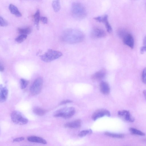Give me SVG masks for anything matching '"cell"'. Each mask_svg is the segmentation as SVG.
I'll return each mask as SVG.
<instances>
[{
    "label": "cell",
    "mask_w": 146,
    "mask_h": 146,
    "mask_svg": "<svg viewBox=\"0 0 146 146\" xmlns=\"http://www.w3.org/2000/svg\"><path fill=\"white\" fill-rule=\"evenodd\" d=\"M62 39L65 42L69 44H74L82 42L84 38L83 33L77 30L70 29L64 33Z\"/></svg>",
    "instance_id": "obj_1"
},
{
    "label": "cell",
    "mask_w": 146,
    "mask_h": 146,
    "mask_svg": "<svg viewBox=\"0 0 146 146\" xmlns=\"http://www.w3.org/2000/svg\"><path fill=\"white\" fill-rule=\"evenodd\" d=\"M71 13L74 18L77 19H82L85 18L87 14L84 7L78 3H74L72 4Z\"/></svg>",
    "instance_id": "obj_2"
},
{
    "label": "cell",
    "mask_w": 146,
    "mask_h": 146,
    "mask_svg": "<svg viewBox=\"0 0 146 146\" xmlns=\"http://www.w3.org/2000/svg\"><path fill=\"white\" fill-rule=\"evenodd\" d=\"M62 55L60 51L49 49L44 54L40 56V58L43 61L48 62L59 58Z\"/></svg>",
    "instance_id": "obj_3"
},
{
    "label": "cell",
    "mask_w": 146,
    "mask_h": 146,
    "mask_svg": "<svg viewBox=\"0 0 146 146\" xmlns=\"http://www.w3.org/2000/svg\"><path fill=\"white\" fill-rule=\"evenodd\" d=\"M75 111L73 107L64 108L58 110L54 115L55 117H61L65 119L70 118L74 114Z\"/></svg>",
    "instance_id": "obj_4"
},
{
    "label": "cell",
    "mask_w": 146,
    "mask_h": 146,
    "mask_svg": "<svg viewBox=\"0 0 146 146\" xmlns=\"http://www.w3.org/2000/svg\"><path fill=\"white\" fill-rule=\"evenodd\" d=\"M11 117L12 121L17 124L25 125L29 121L27 119L24 117L20 112L17 111H13L11 113Z\"/></svg>",
    "instance_id": "obj_5"
},
{
    "label": "cell",
    "mask_w": 146,
    "mask_h": 146,
    "mask_svg": "<svg viewBox=\"0 0 146 146\" xmlns=\"http://www.w3.org/2000/svg\"><path fill=\"white\" fill-rule=\"evenodd\" d=\"M43 82V80L41 77L37 78L34 81L30 88V92L32 95H37L40 92Z\"/></svg>",
    "instance_id": "obj_6"
},
{
    "label": "cell",
    "mask_w": 146,
    "mask_h": 146,
    "mask_svg": "<svg viewBox=\"0 0 146 146\" xmlns=\"http://www.w3.org/2000/svg\"><path fill=\"white\" fill-rule=\"evenodd\" d=\"M118 115L124 120L129 122H133L135 119L129 111L126 110L119 111L118 112Z\"/></svg>",
    "instance_id": "obj_7"
},
{
    "label": "cell",
    "mask_w": 146,
    "mask_h": 146,
    "mask_svg": "<svg viewBox=\"0 0 146 146\" xmlns=\"http://www.w3.org/2000/svg\"><path fill=\"white\" fill-rule=\"evenodd\" d=\"M106 35L105 32L103 29L95 27L93 28L91 32V36L93 38H98L105 37Z\"/></svg>",
    "instance_id": "obj_8"
},
{
    "label": "cell",
    "mask_w": 146,
    "mask_h": 146,
    "mask_svg": "<svg viewBox=\"0 0 146 146\" xmlns=\"http://www.w3.org/2000/svg\"><path fill=\"white\" fill-rule=\"evenodd\" d=\"M124 44L131 48L134 47V41L132 35L128 32L122 38Z\"/></svg>",
    "instance_id": "obj_9"
},
{
    "label": "cell",
    "mask_w": 146,
    "mask_h": 146,
    "mask_svg": "<svg viewBox=\"0 0 146 146\" xmlns=\"http://www.w3.org/2000/svg\"><path fill=\"white\" fill-rule=\"evenodd\" d=\"M104 116H110V112L106 110L100 109L94 112L92 115V118L95 121L97 119Z\"/></svg>",
    "instance_id": "obj_10"
},
{
    "label": "cell",
    "mask_w": 146,
    "mask_h": 146,
    "mask_svg": "<svg viewBox=\"0 0 146 146\" xmlns=\"http://www.w3.org/2000/svg\"><path fill=\"white\" fill-rule=\"evenodd\" d=\"M106 75L105 70L104 69H102L94 74L92 76V78L95 81H100L103 79Z\"/></svg>",
    "instance_id": "obj_11"
},
{
    "label": "cell",
    "mask_w": 146,
    "mask_h": 146,
    "mask_svg": "<svg viewBox=\"0 0 146 146\" xmlns=\"http://www.w3.org/2000/svg\"><path fill=\"white\" fill-rule=\"evenodd\" d=\"M8 93V90L6 87H3L1 85L0 93V101L3 102L5 101L7 99Z\"/></svg>",
    "instance_id": "obj_12"
},
{
    "label": "cell",
    "mask_w": 146,
    "mask_h": 146,
    "mask_svg": "<svg viewBox=\"0 0 146 146\" xmlns=\"http://www.w3.org/2000/svg\"><path fill=\"white\" fill-rule=\"evenodd\" d=\"M101 92L103 94L108 95L110 93V89L108 84L106 82L102 81L100 84Z\"/></svg>",
    "instance_id": "obj_13"
},
{
    "label": "cell",
    "mask_w": 146,
    "mask_h": 146,
    "mask_svg": "<svg viewBox=\"0 0 146 146\" xmlns=\"http://www.w3.org/2000/svg\"><path fill=\"white\" fill-rule=\"evenodd\" d=\"M81 126V120L80 119H77L74 121L66 123L64 126L65 127L70 128H78Z\"/></svg>",
    "instance_id": "obj_14"
},
{
    "label": "cell",
    "mask_w": 146,
    "mask_h": 146,
    "mask_svg": "<svg viewBox=\"0 0 146 146\" xmlns=\"http://www.w3.org/2000/svg\"><path fill=\"white\" fill-rule=\"evenodd\" d=\"M27 140L31 142L37 143L45 144L47 143L46 140L40 137L36 136H31L27 138Z\"/></svg>",
    "instance_id": "obj_15"
},
{
    "label": "cell",
    "mask_w": 146,
    "mask_h": 146,
    "mask_svg": "<svg viewBox=\"0 0 146 146\" xmlns=\"http://www.w3.org/2000/svg\"><path fill=\"white\" fill-rule=\"evenodd\" d=\"M100 22H103L105 24L107 31L111 33L112 30L111 27L108 21V16L106 15L103 17H101Z\"/></svg>",
    "instance_id": "obj_16"
},
{
    "label": "cell",
    "mask_w": 146,
    "mask_h": 146,
    "mask_svg": "<svg viewBox=\"0 0 146 146\" xmlns=\"http://www.w3.org/2000/svg\"><path fill=\"white\" fill-rule=\"evenodd\" d=\"M9 10L11 13L16 16L20 17L22 16V14L17 7L12 4H11L9 6Z\"/></svg>",
    "instance_id": "obj_17"
},
{
    "label": "cell",
    "mask_w": 146,
    "mask_h": 146,
    "mask_svg": "<svg viewBox=\"0 0 146 146\" xmlns=\"http://www.w3.org/2000/svg\"><path fill=\"white\" fill-rule=\"evenodd\" d=\"M52 6L54 12H58L60 9V0H54L52 2Z\"/></svg>",
    "instance_id": "obj_18"
},
{
    "label": "cell",
    "mask_w": 146,
    "mask_h": 146,
    "mask_svg": "<svg viewBox=\"0 0 146 146\" xmlns=\"http://www.w3.org/2000/svg\"><path fill=\"white\" fill-rule=\"evenodd\" d=\"M35 24L37 29L39 28V23L40 20V12L39 9L36 11L34 16Z\"/></svg>",
    "instance_id": "obj_19"
},
{
    "label": "cell",
    "mask_w": 146,
    "mask_h": 146,
    "mask_svg": "<svg viewBox=\"0 0 146 146\" xmlns=\"http://www.w3.org/2000/svg\"><path fill=\"white\" fill-rule=\"evenodd\" d=\"M18 31L20 34L27 35L31 33V29L29 27L25 28H19Z\"/></svg>",
    "instance_id": "obj_20"
},
{
    "label": "cell",
    "mask_w": 146,
    "mask_h": 146,
    "mask_svg": "<svg viewBox=\"0 0 146 146\" xmlns=\"http://www.w3.org/2000/svg\"><path fill=\"white\" fill-rule=\"evenodd\" d=\"M105 135L111 137L117 138H122L124 135L122 134L115 133L106 132L105 133Z\"/></svg>",
    "instance_id": "obj_21"
},
{
    "label": "cell",
    "mask_w": 146,
    "mask_h": 146,
    "mask_svg": "<svg viewBox=\"0 0 146 146\" xmlns=\"http://www.w3.org/2000/svg\"><path fill=\"white\" fill-rule=\"evenodd\" d=\"M34 113L36 115L39 116H42L45 113L46 111L42 108H36L33 110Z\"/></svg>",
    "instance_id": "obj_22"
},
{
    "label": "cell",
    "mask_w": 146,
    "mask_h": 146,
    "mask_svg": "<svg viewBox=\"0 0 146 146\" xmlns=\"http://www.w3.org/2000/svg\"><path fill=\"white\" fill-rule=\"evenodd\" d=\"M129 130L131 133L134 134L141 136H144L145 135L144 133L134 128H130Z\"/></svg>",
    "instance_id": "obj_23"
},
{
    "label": "cell",
    "mask_w": 146,
    "mask_h": 146,
    "mask_svg": "<svg viewBox=\"0 0 146 146\" xmlns=\"http://www.w3.org/2000/svg\"><path fill=\"white\" fill-rule=\"evenodd\" d=\"M27 37V35L21 34L15 39V41L18 43H21L25 40Z\"/></svg>",
    "instance_id": "obj_24"
},
{
    "label": "cell",
    "mask_w": 146,
    "mask_h": 146,
    "mask_svg": "<svg viewBox=\"0 0 146 146\" xmlns=\"http://www.w3.org/2000/svg\"><path fill=\"white\" fill-rule=\"evenodd\" d=\"M92 133V131L90 129L83 130L80 132L78 134V136L80 137H83L85 136L87 134H91Z\"/></svg>",
    "instance_id": "obj_25"
},
{
    "label": "cell",
    "mask_w": 146,
    "mask_h": 146,
    "mask_svg": "<svg viewBox=\"0 0 146 146\" xmlns=\"http://www.w3.org/2000/svg\"><path fill=\"white\" fill-rule=\"evenodd\" d=\"M143 45L140 49V52L141 54H143L146 52V36L144 37L143 41Z\"/></svg>",
    "instance_id": "obj_26"
},
{
    "label": "cell",
    "mask_w": 146,
    "mask_h": 146,
    "mask_svg": "<svg viewBox=\"0 0 146 146\" xmlns=\"http://www.w3.org/2000/svg\"><path fill=\"white\" fill-rule=\"evenodd\" d=\"M28 83V81L26 80L23 78L21 79L20 80L21 88L22 89H24L25 88L27 87Z\"/></svg>",
    "instance_id": "obj_27"
},
{
    "label": "cell",
    "mask_w": 146,
    "mask_h": 146,
    "mask_svg": "<svg viewBox=\"0 0 146 146\" xmlns=\"http://www.w3.org/2000/svg\"><path fill=\"white\" fill-rule=\"evenodd\" d=\"M141 79L143 82L146 84V67L142 71Z\"/></svg>",
    "instance_id": "obj_28"
},
{
    "label": "cell",
    "mask_w": 146,
    "mask_h": 146,
    "mask_svg": "<svg viewBox=\"0 0 146 146\" xmlns=\"http://www.w3.org/2000/svg\"><path fill=\"white\" fill-rule=\"evenodd\" d=\"M0 24L1 26L6 27L8 25L7 22L1 16H0Z\"/></svg>",
    "instance_id": "obj_29"
},
{
    "label": "cell",
    "mask_w": 146,
    "mask_h": 146,
    "mask_svg": "<svg viewBox=\"0 0 146 146\" xmlns=\"http://www.w3.org/2000/svg\"><path fill=\"white\" fill-rule=\"evenodd\" d=\"M40 20L44 24H47L48 22V19L46 17H40Z\"/></svg>",
    "instance_id": "obj_30"
},
{
    "label": "cell",
    "mask_w": 146,
    "mask_h": 146,
    "mask_svg": "<svg viewBox=\"0 0 146 146\" xmlns=\"http://www.w3.org/2000/svg\"><path fill=\"white\" fill-rule=\"evenodd\" d=\"M24 139V138L23 137H19L14 139L13 141L14 142H19L23 141Z\"/></svg>",
    "instance_id": "obj_31"
},
{
    "label": "cell",
    "mask_w": 146,
    "mask_h": 146,
    "mask_svg": "<svg viewBox=\"0 0 146 146\" xmlns=\"http://www.w3.org/2000/svg\"><path fill=\"white\" fill-rule=\"evenodd\" d=\"M72 102V101L70 100H64L62 102H61L60 104V105H62L65 104H66L67 103H71Z\"/></svg>",
    "instance_id": "obj_32"
},
{
    "label": "cell",
    "mask_w": 146,
    "mask_h": 146,
    "mask_svg": "<svg viewBox=\"0 0 146 146\" xmlns=\"http://www.w3.org/2000/svg\"><path fill=\"white\" fill-rule=\"evenodd\" d=\"M4 70L3 66L1 63L0 65V70L1 72H3Z\"/></svg>",
    "instance_id": "obj_33"
},
{
    "label": "cell",
    "mask_w": 146,
    "mask_h": 146,
    "mask_svg": "<svg viewBox=\"0 0 146 146\" xmlns=\"http://www.w3.org/2000/svg\"><path fill=\"white\" fill-rule=\"evenodd\" d=\"M143 94L145 99H146V90L143 91Z\"/></svg>",
    "instance_id": "obj_34"
}]
</instances>
